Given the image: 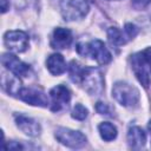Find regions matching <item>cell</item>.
I'll return each instance as SVG.
<instances>
[{"instance_id":"1","label":"cell","mask_w":151,"mask_h":151,"mask_svg":"<svg viewBox=\"0 0 151 151\" xmlns=\"http://www.w3.org/2000/svg\"><path fill=\"white\" fill-rule=\"evenodd\" d=\"M68 71L72 81L79 84L88 94L98 96L104 90V78L98 68L88 66L84 67L76 60H72Z\"/></svg>"},{"instance_id":"2","label":"cell","mask_w":151,"mask_h":151,"mask_svg":"<svg viewBox=\"0 0 151 151\" xmlns=\"http://www.w3.org/2000/svg\"><path fill=\"white\" fill-rule=\"evenodd\" d=\"M77 52L83 57H91L101 65L109 64L112 59V55L105 44L99 39H94L90 42H79L77 45Z\"/></svg>"},{"instance_id":"3","label":"cell","mask_w":151,"mask_h":151,"mask_svg":"<svg viewBox=\"0 0 151 151\" xmlns=\"http://www.w3.org/2000/svg\"><path fill=\"white\" fill-rule=\"evenodd\" d=\"M112 97L124 107H136L139 103L138 90L125 81H117L113 85Z\"/></svg>"},{"instance_id":"4","label":"cell","mask_w":151,"mask_h":151,"mask_svg":"<svg viewBox=\"0 0 151 151\" xmlns=\"http://www.w3.org/2000/svg\"><path fill=\"white\" fill-rule=\"evenodd\" d=\"M90 6L86 0H61L60 12L65 20L73 21L83 19L88 13Z\"/></svg>"},{"instance_id":"5","label":"cell","mask_w":151,"mask_h":151,"mask_svg":"<svg viewBox=\"0 0 151 151\" xmlns=\"http://www.w3.org/2000/svg\"><path fill=\"white\" fill-rule=\"evenodd\" d=\"M54 136L61 144L72 149H79L86 144V137L80 131L71 130L67 127H58Z\"/></svg>"},{"instance_id":"6","label":"cell","mask_w":151,"mask_h":151,"mask_svg":"<svg viewBox=\"0 0 151 151\" xmlns=\"http://www.w3.org/2000/svg\"><path fill=\"white\" fill-rule=\"evenodd\" d=\"M4 42L8 50L21 53L27 50L29 39L24 31H8L4 35Z\"/></svg>"},{"instance_id":"7","label":"cell","mask_w":151,"mask_h":151,"mask_svg":"<svg viewBox=\"0 0 151 151\" xmlns=\"http://www.w3.org/2000/svg\"><path fill=\"white\" fill-rule=\"evenodd\" d=\"M18 97L29 104V105H35V106H42L46 107L48 105V98L46 94L39 90V88H33V87H21L18 92Z\"/></svg>"},{"instance_id":"8","label":"cell","mask_w":151,"mask_h":151,"mask_svg":"<svg viewBox=\"0 0 151 151\" xmlns=\"http://www.w3.org/2000/svg\"><path fill=\"white\" fill-rule=\"evenodd\" d=\"M1 63L8 71H11L17 77H27L31 71L27 64H25L24 61H21L19 58H17L14 54H11V53L2 54Z\"/></svg>"},{"instance_id":"9","label":"cell","mask_w":151,"mask_h":151,"mask_svg":"<svg viewBox=\"0 0 151 151\" xmlns=\"http://www.w3.org/2000/svg\"><path fill=\"white\" fill-rule=\"evenodd\" d=\"M52 100V111H59L65 107L71 100V92L64 85H57L50 91Z\"/></svg>"},{"instance_id":"10","label":"cell","mask_w":151,"mask_h":151,"mask_svg":"<svg viewBox=\"0 0 151 151\" xmlns=\"http://www.w3.org/2000/svg\"><path fill=\"white\" fill-rule=\"evenodd\" d=\"M14 119H15V123H17V126L27 136L29 137H37L40 134L41 132V126L40 124L31 118V117H27L25 114H15L14 116Z\"/></svg>"},{"instance_id":"11","label":"cell","mask_w":151,"mask_h":151,"mask_svg":"<svg viewBox=\"0 0 151 151\" xmlns=\"http://www.w3.org/2000/svg\"><path fill=\"white\" fill-rule=\"evenodd\" d=\"M72 42V32L68 28L57 27L51 38V47L55 50L67 48Z\"/></svg>"},{"instance_id":"12","label":"cell","mask_w":151,"mask_h":151,"mask_svg":"<svg viewBox=\"0 0 151 151\" xmlns=\"http://www.w3.org/2000/svg\"><path fill=\"white\" fill-rule=\"evenodd\" d=\"M131 64H132V70L137 77V79L139 80V83L144 86L147 87L150 85V77H149V71L146 68V66L144 65L140 54L136 53L132 55L131 58Z\"/></svg>"},{"instance_id":"13","label":"cell","mask_w":151,"mask_h":151,"mask_svg":"<svg viewBox=\"0 0 151 151\" xmlns=\"http://www.w3.org/2000/svg\"><path fill=\"white\" fill-rule=\"evenodd\" d=\"M146 143V134L139 126H131L127 132V144L131 149L139 150Z\"/></svg>"},{"instance_id":"14","label":"cell","mask_w":151,"mask_h":151,"mask_svg":"<svg viewBox=\"0 0 151 151\" xmlns=\"http://www.w3.org/2000/svg\"><path fill=\"white\" fill-rule=\"evenodd\" d=\"M46 66H47V70L50 71V73L53 76H60L66 71L65 59L59 53L51 54L46 60Z\"/></svg>"},{"instance_id":"15","label":"cell","mask_w":151,"mask_h":151,"mask_svg":"<svg viewBox=\"0 0 151 151\" xmlns=\"http://www.w3.org/2000/svg\"><path fill=\"white\" fill-rule=\"evenodd\" d=\"M107 39H109V41L112 46L118 47V46H122V45L126 44L132 38L129 35V33L126 32L125 28H124V32H123L117 27H110L107 29Z\"/></svg>"},{"instance_id":"16","label":"cell","mask_w":151,"mask_h":151,"mask_svg":"<svg viewBox=\"0 0 151 151\" xmlns=\"http://www.w3.org/2000/svg\"><path fill=\"white\" fill-rule=\"evenodd\" d=\"M98 130H99L100 137L104 140H106V142H111V140H113L117 137V129H116V126L113 124L109 123V122H104V123L99 124Z\"/></svg>"},{"instance_id":"17","label":"cell","mask_w":151,"mask_h":151,"mask_svg":"<svg viewBox=\"0 0 151 151\" xmlns=\"http://www.w3.org/2000/svg\"><path fill=\"white\" fill-rule=\"evenodd\" d=\"M87 114H88L87 109L81 104H76V106L73 107L72 113H71L72 118L77 119V120H84L87 117Z\"/></svg>"},{"instance_id":"18","label":"cell","mask_w":151,"mask_h":151,"mask_svg":"<svg viewBox=\"0 0 151 151\" xmlns=\"http://www.w3.org/2000/svg\"><path fill=\"white\" fill-rule=\"evenodd\" d=\"M139 54H140V58H142L144 65L146 66L147 71L151 73V47L145 48L143 52H139Z\"/></svg>"},{"instance_id":"19","label":"cell","mask_w":151,"mask_h":151,"mask_svg":"<svg viewBox=\"0 0 151 151\" xmlns=\"http://www.w3.org/2000/svg\"><path fill=\"white\" fill-rule=\"evenodd\" d=\"M151 0H131V5L134 9L137 11H140V9H144L145 7H147L150 5Z\"/></svg>"},{"instance_id":"20","label":"cell","mask_w":151,"mask_h":151,"mask_svg":"<svg viewBox=\"0 0 151 151\" xmlns=\"http://www.w3.org/2000/svg\"><path fill=\"white\" fill-rule=\"evenodd\" d=\"M96 110L98 113L100 114H105V116H110V107L107 106V104L103 103V101H98L96 105Z\"/></svg>"},{"instance_id":"21","label":"cell","mask_w":151,"mask_h":151,"mask_svg":"<svg viewBox=\"0 0 151 151\" xmlns=\"http://www.w3.org/2000/svg\"><path fill=\"white\" fill-rule=\"evenodd\" d=\"M149 130H150V132H151V120H150V123H149Z\"/></svg>"},{"instance_id":"22","label":"cell","mask_w":151,"mask_h":151,"mask_svg":"<svg viewBox=\"0 0 151 151\" xmlns=\"http://www.w3.org/2000/svg\"><path fill=\"white\" fill-rule=\"evenodd\" d=\"M109 1H112V0H109ZM116 1H118V0H116Z\"/></svg>"}]
</instances>
